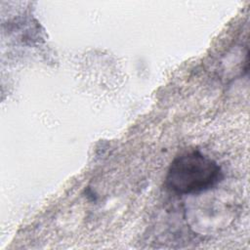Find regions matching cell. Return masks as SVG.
Here are the masks:
<instances>
[{
    "label": "cell",
    "instance_id": "1",
    "mask_svg": "<svg viewBox=\"0 0 250 250\" xmlns=\"http://www.w3.org/2000/svg\"><path fill=\"white\" fill-rule=\"evenodd\" d=\"M224 179L221 166L199 150H191L174 158L165 177L166 188L177 195L208 191Z\"/></svg>",
    "mask_w": 250,
    "mask_h": 250
}]
</instances>
